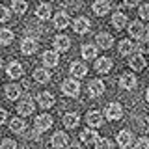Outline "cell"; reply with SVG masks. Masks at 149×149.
I'll use <instances>...</instances> for the list:
<instances>
[{
  "label": "cell",
  "mask_w": 149,
  "mask_h": 149,
  "mask_svg": "<svg viewBox=\"0 0 149 149\" xmlns=\"http://www.w3.org/2000/svg\"><path fill=\"white\" fill-rule=\"evenodd\" d=\"M6 97L9 101H15L21 97V86H17V84H8L6 86Z\"/></svg>",
  "instance_id": "obj_30"
},
{
  "label": "cell",
  "mask_w": 149,
  "mask_h": 149,
  "mask_svg": "<svg viewBox=\"0 0 149 149\" xmlns=\"http://www.w3.org/2000/svg\"><path fill=\"white\" fill-rule=\"evenodd\" d=\"M147 36H149V26H147Z\"/></svg>",
  "instance_id": "obj_45"
},
{
  "label": "cell",
  "mask_w": 149,
  "mask_h": 149,
  "mask_svg": "<svg viewBox=\"0 0 149 149\" xmlns=\"http://www.w3.org/2000/svg\"><path fill=\"white\" fill-rule=\"evenodd\" d=\"M54 95L49 91H43V93H37V104L41 106V108H50V106H54Z\"/></svg>",
  "instance_id": "obj_15"
},
{
  "label": "cell",
  "mask_w": 149,
  "mask_h": 149,
  "mask_svg": "<svg viewBox=\"0 0 149 149\" xmlns=\"http://www.w3.org/2000/svg\"><path fill=\"white\" fill-rule=\"evenodd\" d=\"M62 91L69 97H77L80 93V82L77 78H65L62 84Z\"/></svg>",
  "instance_id": "obj_1"
},
{
  "label": "cell",
  "mask_w": 149,
  "mask_h": 149,
  "mask_svg": "<svg viewBox=\"0 0 149 149\" xmlns=\"http://www.w3.org/2000/svg\"><path fill=\"white\" fill-rule=\"evenodd\" d=\"M82 58L84 60H95L97 58V47L95 45H82Z\"/></svg>",
  "instance_id": "obj_31"
},
{
  "label": "cell",
  "mask_w": 149,
  "mask_h": 149,
  "mask_svg": "<svg viewBox=\"0 0 149 149\" xmlns=\"http://www.w3.org/2000/svg\"><path fill=\"white\" fill-rule=\"evenodd\" d=\"M67 149H82V146L74 142V143H69V147H67Z\"/></svg>",
  "instance_id": "obj_41"
},
{
  "label": "cell",
  "mask_w": 149,
  "mask_h": 149,
  "mask_svg": "<svg viewBox=\"0 0 149 149\" xmlns=\"http://www.w3.org/2000/svg\"><path fill=\"white\" fill-rule=\"evenodd\" d=\"M90 26H91V22H90V19H86V17L74 19V24H73L74 32H77V34H80V36H84L86 32H90Z\"/></svg>",
  "instance_id": "obj_14"
},
{
  "label": "cell",
  "mask_w": 149,
  "mask_h": 149,
  "mask_svg": "<svg viewBox=\"0 0 149 149\" xmlns=\"http://www.w3.org/2000/svg\"><path fill=\"white\" fill-rule=\"evenodd\" d=\"M41 60H43L45 67H56V65H58V62H60L58 52H56V50H47Z\"/></svg>",
  "instance_id": "obj_19"
},
{
  "label": "cell",
  "mask_w": 149,
  "mask_h": 149,
  "mask_svg": "<svg viewBox=\"0 0 149 149\" xmlns=\"http://www.w3.org/2000/svg\"><path fill=\"white\" fill-rule=\"evenodd\" d=\"M26 9H28L26 0H11V11L15 15H24Z\"/></svg>",
  "instance_id": "obj_27"
},
{
  "label": "cell",
  "mask_w": 149,
  "mask_h": 149,
  "mask_svg": "<svg viewBox=\"0 0 149 149\" xmlns=\"http://www.w3.org/2000/svg\"><path fill=\"white\" fill-rule=\"evenodd\" d=\"M37 49H39V45H37L36 37H26V39H22V43H21V52L22 54H26V56L36 54Z\"/></svg>",
  "instance_id": "obj_6"
},
{
  "label": "cell",
  "mask_w": 149,
  "mask_h": 149,
  "mask_svg": "<svg viewBox=\"0 0 149 149\" xmlns=\"http://www.w3.org/2000/svg\"><path fill=\"white\" fill-rule=\"evenodd\" d=\"M34 110H36V104H34V99H32V97H24V99L17 104V112L21 116H30V114H34Z\"/></svg>",
  "instance_id": "obj_4"
},
{
  "label": "cell",
  "mask_w": 149,
  "mask_h": 149,
  "mask_svg": "<svg viewBox=\"0 0 149 149\" xmlns=\"http://www.w3.org/2000/svg\"><path fill=\"white\" fill-rule=\"evenodd\" d=\"M134 49H136V47H134L132 41H129V39L119 41V54H121V56H132Z\"/></svg>",
  "instance_id": "obj_26"
},
{
  "label": "cell",
  "mask_w": 149,
  "mask_h": 149,
  "mask_svg": "<svg viewBox=\"0 0 149 149\" xmlns=\"http://www.w3.org/2000/svg\"><path fill=\"white\" fill-rule=\"evenodd\" d=\"M140 17H142V19H149V2L140 6Z\"/></svg>",
  "instance_id": "obj_37"
},
{
  "label": "cell",
  "mask_w": 149,
  "mask_h": 149,
  "mask_svg": "<svg viewBox=\"0 0 149 149\" xmlns=\"http://www.w3.org/2000/svg\"><path fill=\"white\" fill-rule=\"evenodd\" d=\"M69 73L73 74V78H84L88 74V67L84 63H80V62H73L71 63V67H69Z\"/></svg>",
  "instance_id": "obj_16"
},
{
  "label": "cell",
  "mask_w": 149,
  "mask_h": 149,
  "mask_svg": "<svg viewBox=\"0 0 149 149\" xmlns=\"http://www.w3.org/2000/svg\"><path fill=\"white\" fill-rule=\"evenodd\" d=\"M127 15L121 11H116L114 15H112V24H114V28H118V30H121V28L127 26Z\"/></svg>",
  "instance_id": "obj_25"
},
{
  "label": "cell",
  "mask_w": 149,
  "mask_h": 149,
  "mask_svg": "<svg viewBox=\"0 0 149 149\" xmlns=\"http://www.w3.org/2000/svg\"><path fill=\"white\" fill-rule=\"evenodd\" d=\"M62 121H63V125L67 129H74V127H78V123H80V116L74 114V112H67Z\"/></svg>",
  "instance_id": "obj_20"
},
{
  "label": "cell",
  "mask_w": 149,
  "mask_h": 149,
  "mask_svg": "<svg viewBox=\"0 0 149 149\" xmlns=\"http://www.w3.org/2000/svg\"><path fill=\"white\" fill-rule=\"evenodd\" d=\"M0 67H2V58H0Z\"/></svg>",
  "instance_id": "obj_43"
},
{
  "label": "cell",
  "mask_w": 149,
  "mask_h": 149,
  "mask_svg": "<svg viewBox=\"0 0 149 149\" xmlns=\"http://www.w3.org/2000/svg\"><path fill=\"white\" fill-rule=\"evenodd\" d=\"M129 65L132 71H142L143 67H146V58H143L142 54H132L129 58Z\"/></svg>",
  "instance_id": "obj_18"
},
{
  "label": "cell",
  "mask_w": 149,
  "mask_h": 149,
  "mask_svg": "<svg viewBox=\"0 0 149 149\" xmlns=\"http://www.w3.org/2000/svg\"><path fill=\"white\" fill-rule=\"evenodd\" d=\"M134 149H149V138H140L134 143Z\"/></svg>",
  "instance_id": "obj_36"
},
{
  "label": "cell",
  "mask_w": 149,
  "mask_h": 149,
  "mask_svg": "<svg viewBox=\"0 0 149 149\" xmlns=\"http://www.w3.org/2000/svg\"><path fill=\"white\" fill-rule=\"evenodd\" d=\"M116 142H118V146L119 147H129V146H132V132L127 129H123V130H119L118 132V136H116Z\"/></svg>",
  "instance_id": "obj_12"
},
{
  "label": "cell",
  "mask_w": 149,
  "mask_h": 149,
  "mask_svg": "<svg viewBox=\"0 0 149 149\" xmlns=\"http://www.w3.org/2000/svg\"><path fill=\"white\" fill-rule=\"evenodd\" d=\"M147 125H149V116H147Z\"/></svg>",
  "instance_id": "obj_44"
},
{
  "label": "cell",
  "mask_w": 149,
  "mask_h": 149,
  "mask_svg": "<svg viewBox=\"0 0 149 149\" xmlns=\"http://www.w3.org/2000/svg\"><path fill=\"white\" fill-rule=\"evenodd\" d=\"M50 143H52V147L56 149H63V147H69V136L67 132H54V136L50 138Z\"/></svg>",
  "instance_id": "obj_8"
},
{
  "label": "cell",
  "mask_w": 149,
  "mask_h": 149,
  "mask_svg": "<svg viewBox=\"0 0 149 149\" xmlns=\"http://www.w3.org/2000/svg\"><path fill=\"white\" fill-rule=\"evenodd\" d=\"M13 32L9 28H0V45H9L13 41Z\"/></svg>",
  "instance_id": "obj_32"
},
{
  "label": "cell",
  "mask_w": 149,
  "mask_h": 149,
  "mask_svg": "<svg viewBox=\"0 0 149 149\" xmlns=\"http://www.w3.org/2000/svg\"><path fill=\"white\" fill-rule=\"evenodd\" d=\"M110 11V2L108 0H95V4H93V13L95 15H106V13Z\"/></svg>",
  "instance_id": "obj_22"
},
{
  "label": "cell",
  "mask_w": 149,
  "mask_h": 149,
  "mask_svg": "<svg viewBox=\"0 0 149 149\" xmlns=\"http://www.w3.org/2000/svg\"><path fill=\"white\" fill-rule=\"evenodd\" d=\"M102 93H104V82L99 80V78L90 80V84H88V95H90L91 99H97V97H101Z\"/></svg>",
  "instance_id": "obj_3"
},
{
  "label": "cell",
  "mask_w": 149,
  "mask_h": 149,
  "mask_svg": "<svg viewBox=\"0 0 149 149\" xmlns=\"http://www.w3.org/2000/svg\"><path fill=\"white\" fill-rule=\"evenodd\" d=\"M119 86L123 88V90H134V88L138 86V80L132 73H125V74H121V78H119Z\"/></svg>",
  "instance_id": "obj_13"
},
{
  "label": "cell",
  "mask_w": 149,
  "mask_h": 149,
  "mask_svg": "<svg viewBox=\"0 0 149 149\" xmlns=\"http://www.w3.org/2000/svg\"><path fill=\"white\" fill-rule=\"evenodd\" d=\"M138 4H140V0H123L125 8H134V6H138Z\"/></svg>",
  "instance_id": "obj_38"
},
{
  "label": "cell",
  "mask_w": 149,
  "mask_h": 149,
  "mask_svg": "<svg viewBox=\"0 0 149 149\" xmlns=\"http://www.w3.org/2000/svg\"><path fill=\"white\" fill-rule=\"evenodd\" d=\"M8 74H9V78H21L22 77V73H24V69H22V65L19 63V62H11L8 65Z\"/></svg>",
  "instance_id": "obj_23"
},
{
  "label": "cell",
  "mask_w": 149,
  "mask_h": 149,
  "mask_svg": "<svg viewBox=\"0 0 149 149\" xmlns=\"http://www.w3.org/2000/svg\"><path fill=\"white\" fill-rule=\"evenodd\" d=\"M36 129L37 130H41V132H43V130H49L50 127H52V116H49V114H39L36 118Z\"/></svg>",
  "instance_id": "obj_10"
},
{
  "label": "cell",
  "mask_w": 149,
  "mask_h": 149,
  "mask_svg": "<svg viewBox=\"0 0 149 149\" xmlns=\"http://www.w3.org/2000/svg\"><path fill=\"white\" fill-rule=\"evenodd\" d=\"M50 15H52V9H50V4H39L36 9V17L41 19V21H45V19H50Z\"/></svg>",
  "instance_id": "obj_24"
},
{
  "label": "cell",
  "mask_w": 149,
  "mask_h": 149,
  "mask_svg": "<svg viewBox=\"0 0 149 149\" xmlns=\"http://www.w3.org/2000/svg\"><path fill=\"white\" fill-rule=\"evenodd\" d=\"M95 149H112V142L108 138H99L95 143Z\"/></svg>",
  "instance_id": "obj_33"
},
{
  "label": "cell",
  "mask_w": 149,
  "mask_h": 149,
  "mask_svg": "<svg viewBox=\"0 0 149 149\" xmlns=\"http://www.w3.org/2000/svg\"><path fill=\"white\" fill-rule=\"evenodd\" d=\"M99 138L101 136H99V132H97L95 129H86V130L80 132V140H82V143H86V146H95Z\"/></svg>",
  "instance_id": "obj_9"
},
{
  "label": "cell",
  "mask_w": 149,
  "mask_h": 149,
  "mask_svg": "<svg viewBox=\"0 0 149 149\" xmlns=\"http://www.w3.org/2000/svg\"><path fill=\"white\" fill-rule=\"evenodd\" d=\"M52 45H54V50H56V52H67L69 47H71V39H69L67 36L60 34V36H56V37H54Z\"/></svg>",
  "instance_id": "obj_5"
},
{
  "label": "cell",
  "mask_w": 149,
  "mask_h": 149,
  "mask_svg": "<svg viewBox=\"0 0 149 149\" xmlns=\"http://www.w3.org/2000/svg\"><path fill=\"white\" fill-rule=\"evenodd\" d=\"M146 99L149 101V88H147V91H146Z\"/></svg>",
  "instance_id": "obj_42"
},
{
  "label": "cell",
  "mask_w": 149,
  "mask_h": 149,
  "mask_svg": "<svg viewBox=\"0 0 149 149\" xmlns=\"http://www.w3.org/2000/svg\"><path fill=\"white\" fill-rule=\"evenodd\" d=\"M112 58H99L95 62V71L97 73H101V74H104V73H108L110 69H112Z\"/></svg>",
  "instance_id": "obj_21"
},
{
  "label": "cell",
  "mask_w": 149,
  "mask_h": 149,
  "mask_svg": "<svg viewBox=\"0 0 149 149\" xmlns=\"http://www.w3.org/2000/svg\"><path fill=\"white\" fill-rule=\"evenodd\" d=\"M11 17V9H8L6 6H0V22H8Z\"/></svg>",
  "instance_id": "obj_34"
},
{
  "label": "cell",
  "mask_w": 149,
  "mask_h": 149,
  "mask_svg": "<svg viewBox=\"0 0 149 149\" xmlns=\"http://www.w3.org/2000/svg\"><path fill=\"white\" fill-rule=\"evenodd\" d=\"M39 134H41V130H37V129H34L30 134H28V138H32V140H39Z\"/></svg>",
  "instance_id": "obj_39"
},
{
  "label": "cell",
  "mask_w": 149,
  "mask_h": 149,
  "mask_svg": "<svg viewBox=\"0 0 149 149\" xmlns=\"http://www.w3.org/2000/svg\"><path fill=\"white\" fill-rule=\"evenodd\" d=\"M95 43H97L99 49H112L114 37H112V34H108V32H101V34H97V37H95Z\"/></svg>",
  "instance_id": "obj_11"
},
{
  "label": "cell",
  "mask_w": 149,
  "mask_h": 149,
  "mask_svg": "<svg viewBox=\"0 0 149 149\" xmlns=\"http://www.w3.org/2000/svg\"><path fill=\"white\" fill-rule=\"evenodd\" d=\"M104 116H106V119H110V121H118V119L123 118V106H121L119 102H110L104 108Z\"/></svg>",
  "instance_id": "obj_2"
},
{
  "label": "cell",
  "mask_w": 149,
  "mask_h": 149,
  "mask_svg": "<svg viewBox=\"0 0 149 149\" xmlns=\"http://www.w3.org/2000/svg\"><path fill=\"white\" fill-rule=\"evenodd\" d=\"M102 114L101 112H97V110H93V112H88L86 114V123H88V129H99L101 125H102Z\"/></svg>",
  "instance_id": "obj_7"
},
{
  "label": "cell",
  "mask_w": 149,
  "mask_h": 149,
  "mask_svg": "<svg viewBox=\"0 0 149 149\" xmlns=\"http://www.w3.org/2000/svg\"><path fill=\"white\" fill-rule=\"evenodd\" d=\"M0 149H17V143H15V140H11V138H6V140H2V143H0Z\"/></svg>",
  "instance_id": "obj_35"
},
{
  "label": "cell",
  "mask_w": 149,
  "mask_h": 149,
  "mask_svg": "<svg viewBox=\"0 0 149 149\" xmlns=\"http://www.w3.org/2000/svg\"><path fill=\"white\" fill-rule=\"evenodd\" d=\"M69 24H71V19H69V15L65 11H56L54 15V26L58 28V30H63V28H67Z\"/></svg>",
  "instance_id": "obj_17"
},
{
  "label": "cell",
  "mask_w": 149,
  "mask_h": 149,
  "mask_svg": "<svg viewBox=\"0 0 149 149\" xmlns=\"http://www.w3.org/2000/svg\"><path fill=\"white\" fill-rule=\"evenodd\" d=\"M34 80H36V82H39V84H47V82L50 80V73L47 71L45 67L36 69V71H34Z\"/></svg>",
  "instance_id": "obj_28"
},
{
  "label": "cell",
  "mask_w": 149,
  "mask_h": 149,
  "mask_svg": "<svg viewBox=\"0 0 149 149\" xmlns=\"http://www.w3.org/2000/svg\"><path fill=\"white\" fill-rule=\"evenodd\" d=\"M9 129H11V132H24V129H26V123H24V119L22 118H13L11 121H9Z\"/></svg>",
  "instance_id": "obj_29"
},
{
  "label": "cell",
  "mask_w": 149,
  "mask_h": 149,
  "mask_svg": "<svg viewBox=\"0 0 149 149\" xmlns=\"http://www.w3.org/2000/svg\"><path fill=\"white\" fill-rule=\"evenodd\" d=\"M6 121H8V112L0 108V125H2V123H6Z\"/></svg>",
  "instance_id": "obj_40"
}]
</instances>
